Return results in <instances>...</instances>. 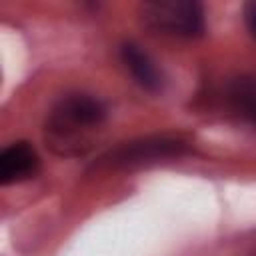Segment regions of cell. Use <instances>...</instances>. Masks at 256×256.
<instances>
[{"label": "cell", "mask_w": 256, "mask_h": 256, "mask_svg": "<svg viewBox=\"0 0 256 256\" xmlns=\"http://www.w3.org/2000/svg\"><path fill=\"white\" fill-rule=\"evenodd\" d=\"M106 120L104 104L88 94H68L50 110L44 124L48 146L62 156L86 152Z\"/></svg>", "instance_id": "cell-1"}, {"label": "cell", "mask_w": 256, "mask_h": 256, "mask_svg": "<svg viewBox=\"0 0 256 256\" xmlns=\"http://www.w3.org/2000/svg\"><path fill=\"white\" fill-rule=\"evenodd\" d=\"M142 20L160 32L174 36H200L204 32V12L198 2L156 0L142 6Z\"/></svg>", "instance_id": "cell-2"}, {"label": "cell", "mask_w": 256, "mask_h": 256, "mask_svg": "<svg viewBox=\"0 0 256 256\" xmlns=\"http://www.w3.org/2000/svg\"><path fill=\"white\" fill-rule=\"evenodd\" d=\"M188 144L182 138L174 136H154V138H142L136 142H128L118 146L116 150H110L100 158V166L108 168H132L142 166L150 162H158L164 158H178L186 154Z\"/></svg>", "instance_id": "cell-3"}, {"label": "cell", "mask_w": 256, "mask_h": 256, "mask_svg": "<svg viewBox=\"0 0 256 256\" xmlns=\"http://www.w3.org/2000/svg\"><path fill=\"white\" fill-rule=\"evenodd\" d=\"M40 170V158L28 142H16L0 154V182L14 184L34 178Z\"/></svg>", "instance_id": "cell-4"}, {"label": "cell", "mask_w": 256, "mask_h": 256, "mask_svg": "<svg viewBox=\"0 0 256 256\" xmlns=\"http://www.w3.org/2000/svg\"><path fill=\"white\" fill-rule=\"evenodd\" d=\"M120 58H122V64L126 66V70L132 74V78L144 90L154 92V90L162 88V76H160L158 68L148 58V54L140 50V46H136L132 42L124 44L120 48Z\"/></svg>", "instance_id": "cell-5"}, {"label": "cell", "mask_w": 256, "mask_h": 256, "mask_svg": "<svg viewBox=\"0 0 256 256\" xmlns=\"http://www.w3.org/2000/svg\"><path fill=\"white\" fill-rule=\"evenodd\" d=\"M246 22H248V28H250L252 36L256 38V2L248 4V8H246Z\"/></svg>", "instance_id": "cell-6"}]
</instances>
